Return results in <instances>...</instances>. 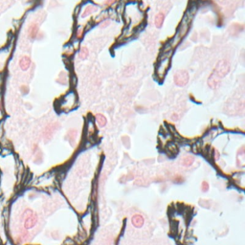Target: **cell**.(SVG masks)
<instances>
[{
	"label": "cell",
	"instance_id": "1",
	"mask_svg": "<svg viewBox=\"0 0 245 245\" xmlns=\"http://www.w3.org/2000/svg\"><path fill=\"white\" fill-rule=\"evenodd\" d=\"M195 11V9H192V10L187 12L185 16L183 17V20H182L181 24L179 25V28H178V31L175 34V37H174L171 39V41L169 43L171 49L173 48L174 46H176L181 41V39L186 36V34L188 33V30L190 28V24L192 20V17H194Z\"/></svg>",
	"mask_w": 245,
	"mask_h": 245
},
{
	"label": "cell",
	"instance_id": "2",
	"mask_svg": "<svg viewBox=\"0 0 245 245\" xmlns=\"http://www.w3.org/2000/svg\"><path fill=\"white\" fill-rule=\"evenodd\" d=\"M230 63L227 61L226 59H221L217 62L215 68L213 70V74L217 78H222L224 77H226L227 75L229 74L230 72Z\"/></svg>",
	"mask_w": 245,
	"mask_h": 245
},
{
	"label": "cell",
	"instance_id": "3",
	"mask_svg": "<svg viewBox=\"0 0 245 245\" xmlns=\"http://www.w3.org/2000/svg\"><path fill=\"white\" fill-rule=\"evenodd\" d=\"M172 52L169 54V52H167V55L166 56H163L161 58H160V61L158 65L156 67V74L158 75L159 78H163L167 73L168 69L170 68V63H171V55Z\"/></svg>",
	"mask_w": 245,
	"mask_h": 245
},
{
	"label": "cell",
	"instance_id": "4",
	"mask_svg": "<svg viewBox=\"0 0 245 245\" xmlns=\"http://www.w3.org/2000/svg\"><path fill=\"white\" fill-rule=\"evenodd\" d=\"M77 106V96L74 92H70L60 102V109L68 112Z\"/></svg>",
	"mask_w": 245,
	"mask_h": 245
},
{
	"label": "cell",
	"instance_id": "5",
	"mask_svg": "<svg viewBox=\"0 0 245 245\" xmlns=\"http://www.w3.org/2000/svg\"><path fill=\"white\" fill-rule=\"evenodd\" d=\"M189 80H190V76L186 70H178L173 76L174 83L180 87L185 86L189 82Z\"/></svg>",
	"mask_w": 245,
	"mask_h": 245
},
{
	"label": "cell",
	"instance_id": "6",
	"mask_svg": "<svg viewBox=\"0 0 245 245\" xmlns=\"http://www.w3.org/2000/svg\"><path fill=\"white\" fill-rule=\"evenodd\" d=\"M31 64H32V60L30 57L28 56H23L19 59V62H18V65L22 71H27V70H29V68L31 67Z\"/></svg>",
	"mask_w": 245,
	"mask_h": 245
},
{
	"label": "cell",
	"instance_id": "7",
	"mask_svg": "<svg viewBox=\"0 0 245 245\" xmlns=\"http://www.w3.org/2000/svg\"><path fill=\"white\" fill-rule=\"evenodd\" d=\"M38 31H39L38 25L37 23H32L28 28V36H29L30 39L34 40V38H36L38 37Z\"/></svg>",
	"mask_w": 245,
	"mask_h": 245
},
{
	"label": "cell",
	"instance_id": "8",
	"mask_svg": "<svg viewBox=\"0 0 245 245\" xmlns=\"http://www.w3.org/2000/svg\"><path fill=\"white\" fill-rule=\"evenodd\" d=\"M144 218L141 215H134L131 217V223L135 228H142L144 225Z\"/></svg>",
	"mask_w": 245,
	"mask_h": 245
},
{
	"label": "cell",
	"instance_id": "9",
	"mask_svg": "<svg viewBox=\"0 0 245 245\" xmlns=\"http://www.w3.org/2000/svg\"><path fill=\"white\" fill-rule=\"evenodd\" d=\"M219 78H217L213 73L211 74V76L209 77L208 78V85L210 88H212V89H215L216 87L218 86V84H219Z\"/></svg>",
	"mask_w": 245,
	"mask_h": 245
},
{
	"label": "cell",
	"instance_id": "10",
	"mask_svg": "<svg viewBox=\"0 0 245 245\" xmlns=\"http://www.w3.org/2000/svg\"><path fill=\"white\" fill-rule=\"evenodd\" d=\"M164 21H165V14L160 12L158 13L156 15H155V19H154V24H155V27L156 28H162V26L164 24Z\"/></svg>",
	"mask_w": 245,
	"mask_h": 245
},
{
	"label": "cell",
	"instance_id": "11",
	"mask_svg": "<svg viewBox=\"0 0 245 245\" xmlns=\"http://www.w3.org/2000/svg\"><path fill=\"white\" fill-rule=\"evenodd\" d=\"M96 122H97V124L100 127H104L107 124V120L106 118V116L102 115V114H97L96 115Z\"/></svg>",
	"mask_w": 245,
	"mask_h": 245
},
{
	"label": "cell",
	"instance_id": "12",
	"mask_svg": "<svg viewBox=\"0 0 245 245\" xmlns=\"http://www.w3.org/2000/svg\"><path fill=\"white\" fill-rule=\"evenodd\" d=\"M195 162V157L194 156H186V157H184L183 160H182V165L183 166H185V167H190V166H191L192 164H194Z\"/></svg>",
	"mask_w": 245,
	"mask_h": 245
},
{
	"label": "cell",
	"instance_id": "13",
	"mask_svg": "<svg viewBox=\"0 0 245 245\" xmlns=\"http://www.w3.org/2000/svg\"><path fill=\"white\" fill-rule=\"evenodd\" d=\"M96 11H97V7H95V6H93V5H89V6H87V7H86V9L84 10V12L82 13V17H86V16L90 15L92 13H94V12H96Z\"/></svg>",
	"mask_w": 245,
	"mask_h": 245
},
{
	"label": "cell",
	"instance_id": "14",
	"mask_svg": "<svg viewBox=\"0 0 245 245\" xmlns=\"http://www.w3.org/2000/svg\"><path fill=\"white\" fill-rule=\"evenodd\" d=\"M89 55V51L87 49V47H82L80 50V54H78V57H80L81 59H85L87 58Z\"/></svg>",
	"mask_w": 245,
	"mask_h": 245
},
{
	"label": "cell",
	"instance_id": "15",
	"mask_svg": "<svg viewBox=\"0 0 245 245\" xmlns=\"http://www.w3.org/2000/svg\"><path fill=\"white\" fill-rule=\"evenodd\" d=\"M209 188H210L209 183H208L207 181H203L202 184H201V191H204V192H206V191H209Z\"/></svg>",
	"mask_w": 245,
	"mask_h": 245
},
{
	"label": "cell",
	"instance_id": "16",
	"mask_svg": "<svg viewBox=\"0 0 245 245\" xmlns=\"http://www.w3.org/2000/svg\"><path fill=\"white\" fill-rule=\"evenodd\" d=\"M116 1V0H106V5L107 6H109V5H111V4H113Z\"/></svg>",
	"mask_w": 245,
	"mask_h": 245
},
{
	"label": "cell",
	"instance_id": "17",
	"mask_svg": "<svg viewBox=\"0 0 245 245\" xmlns=\"http://www.w3.org/2000/svg\"><path fill=\"white\" fill-rule=\"evenodd\" d=\"M109 23H110V21H106V22H104L103 24H102V28H104V27H106V26H108V25H109Z\"/></svg>",
	"mask_w": 245,
	"mask_h": 245
},
{
	"label": "cell",
	"instance_id": "18",
	"mask_svg": "<svg viewBox=\"0 0 245 245\" xmlns=\"http://www.w3.org/2000/svg\"><path fill=\"white\" fill-rule=\"evenodd\" d=\"M177 118H178V116H177V115H175V114H174V115L172 116V120H173V121L177 120Z\"/></svg>",
	"mask_w": 245,
	"mask_h": 245
}]
</instances>
